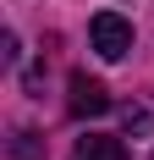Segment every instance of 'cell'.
I'll use <instances>...</instances> for the list:
<instances>
[{
	"instance_id": "7a4b0ae2",
	"label": "cell",
	"mask_w": 154,
	"mask_h": 160,
	"mask_svg": "<svg viewBox=\"0 0 154 160\" xmlns=\"http://www.w3.org/2000/svg\"><path fill=\"white\" fill-rule=\"evenodd\" d=\"M105 111H110L105 83L88 78V72H77V78H72V116H105Z\"/></svg>"
},
{
	"instance_id": "3957f363",
	"label": "cell",
	"mask_w": 154,
	"mask_h": 160,
	"mask_svg": "<svg viewBox=\"0 0 154 160\" xmlns=\"http://www.w3.org/2000/svg\"><path fill=\"white\" fill-rule=\"evenodd\" d=\"M72 160H127L121 138H99V132H88V138H77Z\"/></svg>"
},
{
	"instance_id": "277c9868",
	"label": "cell",
	"mask_w": 154,
	"mask_h": 160,
	"mask_svg": "<svg viewBox=\"0 0 154 160\" xmlns=\"http://www.w3.org/2000/svg\"><path fill=\"white\" fill-rule=\"evenodd\" d=\"M17 160H39V144H33V132H17Z\"/></svg>"
},
{
	"instance_id": "6da1fadb",
	"label": "cell",
	"mask_w": 154,
	"mask_h": 160,
	"mask_svg": "<svg viewBox=\"0 0 154 160\" xmlns=\"http://www.w3.org/2000/svg\"><path fill=\"white\" fill-rule=\"evenodd\" d=\"M88 39H94V50H99L105 61H121L127 50H132V22L116 17V11H99V17L88 22Z\"/></svg>"
}]
</instances>
